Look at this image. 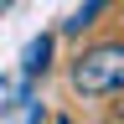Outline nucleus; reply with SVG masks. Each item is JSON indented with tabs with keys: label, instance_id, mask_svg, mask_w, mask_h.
<instances>
[{
	"label": "nucleus",
	"instance_id": "1",
	"mask_svg": "<svg viewBox=\"0 0 124 124\" xmlns=\"http://www.w3.org/2000/svg\"><path fill=\"white\" fill-rule=\"evenodd\" d=\"M72 88L83 98H114L124 93V41H93L72 57Z\"/></svg>",
	"mask_w": 124,
	"mask_h": 124
},
{
	"label": "nucleus",
	"instance_id": "2",
	"mask_svg": "<svg viewBox=\"0 0 124 124\" xmlns=\"http://www.w3.org/2000/svg\"><path fill=\"white\" fill-rule=\"evenodd\" d=\"M46 67H52V36H36L26 46V78H41Z\"/></svg>",
	"mask_w": 124,
	"mask_h": 124
},
{
	"label": "nucleus",
	"instance_id": "3",
	"mask_svg": "<svg viewBox=\"0 0 124 124\" xmlns=\"http://www.w3.org/2000/svg\"><path fill=\"white\" fill-rule=\"evenodd\" d=\"M103 5H108V0H83V5L72 10V21H67V31H72V36H83V31H88V26H93V21L103 16Z\"/></svg>",
	"mask_w": 124,
	"mask_h": 124
},
{
	"label": "nucleus",
	"instance_id": "4",
	"mask_svg": "<svg viewBox=\"0 0 124 124\" xmlns=\"http://www.w3.org/2000/svg\"><path fill=\"white\" fill-rule=\"evenodd\" d=\"M5 5H10V0H0V10H5Z\"/></svg>",
	"mask_w": 124,
	"mask_h": 124
}]
</instances>
